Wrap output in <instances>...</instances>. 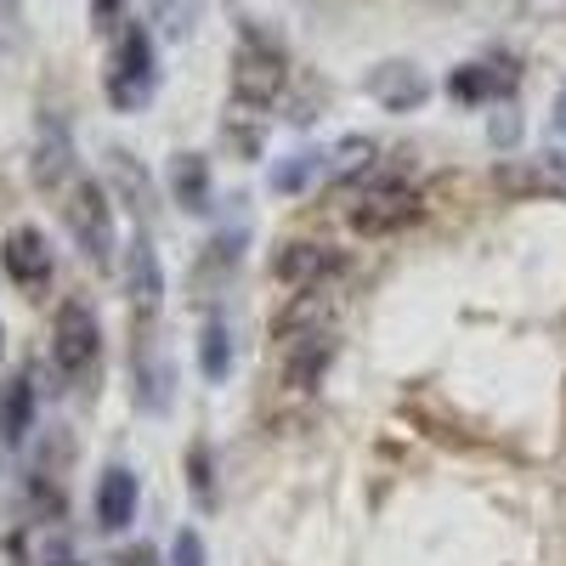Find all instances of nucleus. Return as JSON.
Wrapping results in <instances>:
<instances>
[{
  "instance_id": "obj_6",
  "label": "nucleus",
  "mask_w": 566,
  "mask_h": 566,
  "mask_svg": "<svg viewBox=\"0 0 566 566\" xmlns=\"http://www.w3.org/2000/svg\"><path fill=\"white\" fill-rule=\"evenodd\" d=\"M103 357V323L85 301H63L52 317V363L63 380H85Z\"/></svg>"
},
{
  "instance_id": "obj_17",
  "label": "nucleus",
  "mask_w": 566,
  "mask_h": 566,
  "mask_svg": "<svg viewBox=\"0 0 566 566\" xmlns=\"http://www.w3.org/2000/svg\"><path fill=\"white\" fill-rule=\"evenodd\" d=\"M29 431H34V386L29 380H12L7 391H0V442L18 448Z\"/></svg>"
},
{
  "instance_id": "obj_25",
  "label": "nucleus",
  "mask_w": 566,
  "mask_h": 566,
  "mask_svg": "<svg viewBox=\"0 0 566 566\" xmlns=\"http://www.w3.org/2000/svg\"><path fill=\"white\" fill-rule=\"evenodd\" d=\"M515 136H522V119H515V114H499V119H493V142L504 148V142H515Z\"/></svg>"
},
{
  "instance_id": "obj_23",
  "label": "nucleus",
  "mask_w": 566,
  "mask_h": 566,
  "mask_svg": "<svg viewBox=\"0 0 566 566\" xmlns=\"http://www.w3.org/2000/svg\"><path fill=\"white\" fill-rule=\"evenodd\" d=\"M170 566H205V538H199L193 527H181V533L170 538Z\"/></svg>"
},
{
  "instance_id": "obj_16",
  "label": "nucleus",
  "mask_w": 566,
  "mask_h": 566,
  "mask_svg": "<svg viewBox=\"0 0 566 566\" xmlns=\"http://www.w3.org/2000/svg\"><path fill=\"white\" fill-rule=\"evenodd\" d=\"M499 187H510V193H566V170L549 159H510L499 165Z\"/></svg>"
},
{
  "instance_id": "obj_12",
  "label": "nucleus",
  "mask_w": 566,
  "mask_h": 566,
  "mask_svg": "<svg viewBox=\"0 0 566 566\" xmlns=\"http://www.w3.org/2000/svg\"><path fill=\"white\" fill-rule=\"evenodd\" d=\"M515 91V63L504 69V63H459L453 74H448V97L453 103H499V97H510Z\"/></svg>"
},
{
  "instance_id": "obj_11",
  "label": "nucleus",
  "mask_w": 566,
  "mask_h": 566,
  "mask_svg": "<svg viewBox=\"0 0 566 566\" xmlns=\"http://www.w3.org/2000/svg\"><path fill=\"white\" fill-rule=\"evenodd\" d=\"M34 181L40 187H63L74 181V136L57 114L40 119V136H34Z\"/></svg>"
},
{
  "instance_id": "obj_15",
  "label": "nucleus",
  "mask_w": 566,
  "mask_h": 566,
  "mask_svg": "<svg viewBox=\"0 0 566 566\" xmlns=\"http://www.w3.org/2000/svg\"><path fill=\"white\" fill-rule=\"evenodd\" d=\"M170 199H176L181 210H193V216L210 210L216 176H210V159H205V154H176V159H170Z\"/></svg>"
},
{
  "instance_id": "obj_4",
  "label": "nucleus",
  "mask_w": 566,
  "mask_h": 566,
  "mask_svg": "<svg viewBox=\"0 0 566 566\" xmlns=\"http://www.w3.org/2000/svg\"><path fill=\"white\" fill-rule=\"evenodd\" d=\"M154 85H159V69H154V34H148V23H119L114 69H108V103L119 114H136V108L154 103Z\"/></svg>"
},
{
  "instance_id": "obj_27",
  "label": "nucleus",
  "mask_w": 566,
  "mask_h": 566,
  "mask_svg": "<svg viewBox=\"0 0 566 566\" xmlns=\"http://www.w3.org/2000/svg\"><path fill=\"white\" fill-rule=\"evenodd\" d=\"M549 125H555V136H566V91L555 97V114H549Z\"/></svg>"
},
{
  "instance_id": "obj_2",
  "label": "nucleus",
  "mask_w": 566,
  "mask_h": 566,
  "mask_svg": "<svg viewBox=\"0 0 566 566\" xmlns=\"http://www.w3.org/2000/svg\"><path fill=\"white\" fill-rule=\"evenodd\" d=\"M283 85H290V57H283V45L261 23H244L239 45H232V103L266 114L283 97Z\"/></svg>"
},
{
  "instance_id": "obj_18",
  "label": "nucleus",
  "mask_w": 566,
  "mask_h": 566,
  "mask_svg": "<svg viewBox=\"0 0 566 566\" xmlns=\"http://www.w3.org/2000/svg\"><path fill=\"white\" fill-rule=\"evenodd\" d=\"M199 368H205V380L221 386L227 374H232V328L221 317L205 323V335H199Z\"/></svg>"
},
{
  "instance_id": "obj_28",
  "label": "nucleus",
  "mask_w": 566,
  "mask_h": 566,
  "mask_svg": "<svg viewBox=\"0 0 566 566\" xmlns=\"http://www.w3.org/2000/svg\"><path fill=\"white\" fill-rule=\"evenodd\" d=\"M0 352H7V335H0Z\"/></svg>"
},
{
  "instance_id": "obj_10",
  "label": "nucleus",
  "mask_w": 566,
  "mask_h": 566,
  "mask_svg": "<svg viewBox=\"0 0 566 566\" xmlns=\"http://www.w3.org/2000/svg\"><path fill=\"white\" fill-rule=\"evenodd\" d=\"M272 272H277V283H290V290H317V283H328L340 272V255L323 250V244H283L272 255Z\"/></svg>"
},
{
  "instance_id": "obj_7",
  "label": "nucleus",
  "mask_w": 566,
  "mask_h": 566,
  "mask_svg": "<svg viewBox=\"0 0 566 566\" xmlns=\"http://www.w3.org/2000/svg\"><path fill=\"white\" fill-rule=\"evenodd\" d=\"M0 266L18 290H45V277H52V244H45L40 227H18L7 244H0Z\"/></svg>"
},
{
  "instance_id": "obj_19",
  "label": "nucleus",
  "mask_w": 566,
  "mask_h": 566,
  "mask_svg": "<svg viewBox=\"0 0 566 566\" xmlns=\"http://www.w3.org/2000/svg\"><path fill=\"white\" fill-rule=\"evenodd\" d=\"M108 176H114V187H119V199H125L136 216H148L154 187H148V176H142V165H136L125 148H114V154H108Z\"/></svg>"
},
{
  "instance_id": "obj_5",
  "label": "nucleus",
  "mask_w": 566,
  "mask_h": 566,
  "mask_svg": "<svg viewBox=\"0 0 566 566\" xmlns=\"http://www.w3.org/2000/svg\"><path fill=\"white\" fill-rule=\"evenodd\" d=\"M63 221L74 232V244L91 266H108L114 261V205H108V187L74 176L69 181V199H63Z\"/></svg>"
},
{
  "instance_id": "obj_20",
  "label": "nucleus",
  "mask_w": 566,
  "mask_h": 566,
  "mask_svg": "<svg viewBox=\"0 0 566 566\" xmlns=\"http://www.w3.org/2000/svg\"><path fill=\"white\" fill-rule=\"evenodd\" d=\"M363 170H374V142L368 136H346L335 154H323V176L328 181H352Z\"/></svg>"
},
{
  "instance_id": "obj_13",
  "label": "nucleus",
  "mask_w": 566,
  "mask_h": 566,
  "mask_svg": "<svg viewBox=\"0 0 566 566\" xmlns=\"http://www.w3.org/2000/svg\"><path fill=\"white\" fill-rule=\"evenodd\" d=\"M136 499H142V488H136V476L130 470H103V482H97V527L103 533H125L130 522H136Z\"/></svg>"
},
{
  "instance_id": "obj_1",
  "label": "nucleus",
  "mask_w": 566,
  "mask_h": 566,
  "mask_svg": "<svg viewBox=\"0 0 566 566\" xmlns=\"http://www.w3.org/2000/svg\"><path fill=\"white\" fill-rule=\"evenodd\" d=\"M335 301H328V283L317 290H295L290 306L277 312V386L290 391H317V380L335 363Z\"/></svg>"
},
{
  "instance_id": "obj_21",
  "label": "nucleus",
  "mask_w": 566,
  "mask_h": 566,
  "mask_svg": "<svg viewBox=\"0 0 566 566\" xmlns=\"http://www.w3.org/2000/svg\"><path fill=\"white\" fill-rule=\"evenodd\" d=\"M312 176H323V154H295L290 165H272V193H301Z\"/></svg>"
},
{
  "instance_id": "obj_26",
  "label": "nucleus",
  "mask_w": 566,
  "mask_h": 566,
  "mask_svg": "<svg viewBox=\"0 0 566 566\" xmlns=\"http://www.w3.org/2000/svg\"><path fill=\"white\" fill-rule=\"evenodd\" d=\"M91 12H97V29H119V0H91Z\"/></svg>"
},
{
  "instance_id": "obj_3",
  "label": "nucleus",
  "mask_w": 566,
  "mask_h": 566,
  "mask_svg": "<svg viewBox=\"0 0 566 566\" xmlns=\"http://www.w3.org/2000/svg\"><path fill=\"white\" fill-rule=\"evenodd\" d=\"M419 210H424V199H419L413 176H402V170H368L363 193L352 205V227L363 232V239H391V232L419 221Z\"/></svg>"
},
{
  "instance_id": "obj_22",
  "label": "nucleus",
  "mask_w": 566,
  "mask_h": 566,
  "mask_svg": "<svg viewBox=\"0 0 566 566\" xmlns=\"http://www.w3.org/2000/svg\"><path fill=\"white\" fill-rule=\"evenodd\" d=\"M187 488H193V499H199L205 510L216 504V464H210V448H205V442L187 448Z\"/></svg>"
},
{
  "instance_id": "obj_8",
  "label": "nucleus",
  "mask_w": 566,
  "mask_h": 566,
  "mask_svg": "<svg viewBox=\"0 0 566 566\" xmlns=\"http://www.w3.org/2000/svg\"><path fill=\"white\" fill-rule=\"evenodd\" d=\"M125 295H130L136 317H154L159 301H165V266H159V250H154L148 232H142L125 255Z\"/></svg>"
},
{
  "instance_id": "obj_9",
  "label": "nucleus",
  "mask_w": 566,
  "mask_h": 566,
  "mask_svg": "<svg viewBox=\"0 0 566 566\" xmlns=\"http://www.w3.org/2000/svg\"><path fill=\"white\" fill-rule=\"evenodd\" d=\"M363 91H368V97L380 103L386 114H413L431 85H424V74H419L413 63H380V69L363 80Z\"/></svg>"
},
{
  "instance_id": "obj_24",
  "label": "nucleus",
  "mask_w": 566,
  "mask_h": 566,
  "mask_svg": "<svg viewBox=\"0 0 566 566\" xmlns=\"http://www.w3.org/2000/svg\"><path fill=\"white\" fill-rule=\"evenodd\" d=\"M34 566H80V555H74V544H69L63 533H45V544H40Z\"/></svg>"
},
{
  "instance_id": "obj_14",
  "label": "nucleus",
  "mask_w": 566,
  "mask_h": 566,
  "mask_svg": "<svg viewBox=\"0 0 566 566\" xmlns=\"http://www.w3.org/2000/svg\"><path fill=\"white\" fill-rule=\"evenodd\" d=\"M170 386H176V374H170V357L159 340H142L136 346V402L148 408V413H165L170 408Z\"/></svg>"
}]
</instances>
